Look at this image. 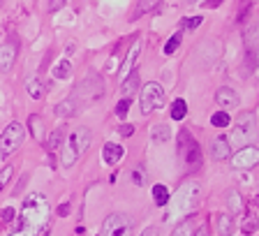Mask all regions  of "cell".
Wrapping results in <instances>:
<instances>
[{
    "instance_id": "obj_1",
    "label": "cell",
    "mask_w": 259,
    "mask_h": 236,
    "mask_svg": "<svg viewBox=\"0 0 259 236\" xmlns=\"http://www.w3.org/2000/svg\"><path fill=\"white\" fill-rule=\"evenodd\" d=\"M47 222H49L47 197L39 192H32L30 197L23 202L19 227H16L10 236H42V231L47 229Z\"/></svg>"
},
{
    "instance_id": "obj_2",
    "label": "cell",
    "mask_w": 259,
    "mask_h": 236,
    "mask_svg": "<svg viewBox=\"0 0 259 236\" xmlns=\"http://www.w3.org/2000/svg\"><path fill=\"white\" fill-rule=\"evenodd\" d=\"M91 139H93V134L88 128H76L74 132L67 137V141H65L63 146V167H72L76 160H79L83 153L88 150V146H91Z\"/></svg>"
},
{
    "instance_id": "obj_3",
    "label": "cell",
    "mask_w": 259,
    "mask_h": 236,
    "mask_svg": "<svg viewBox=\"0 0 259 236\" xmlns=\"http://www.w3.org/2000/svg\"><path fill=\"white\" fill-rule=\"evenodd\" d=\"M104 95V81H102V76H97V74H88L86 79L81 81L79 86L72 91V102H74V107L76 109H81V107H86V104H93V102H97L100 97Z\"/></svg>"
},
{
    "instance_id": "obj_4",
    "label": "cell",
    "mask_w": 259,
    "mask_h": 236,
    "mask_svg": "<svg viewBox=\"0 0 259 236\" xmlns=\"http://www.w3.org/2000/svg\"><path fill=\"white\" fill-rule=\"evenodd\" d=\"M178 153H181V160H183L188 174H194L201 167L199 144H197V139H194L188 130H183V132L178 134Z\"/></svg>"
},
{
    "instance_id": "obj_5",
    "label": "cell",
    "mask_w": 259,
    "mask_h": 236,
    "mask_svg": "<svg viewBox=\"0 0 259 236\" xmlns=\"http://www.w3.org/2000/svg\"><path fill=\"white\" fill-rule=\"evenodd\" d=\"M197 199H199V183H194V181L183 183V185L178 188V192L169 199V202L174 204L171 215H188L190 211L194 209Z\"/></svg>"
},
{
    "instance_id": "obj_6",
    "label": "cell",
    "mask_w": 259,
    "mask_h": 236,
    "mask_svg": "<svg viewBox=\"0 0 259 236\" xmlns=\"http://www.w3.org/2000/svg\"><path fill=\"white\" fill-rule=\"evenodd\" d=\"M23 137H26V130L21 123H10L3 132H0V155H12L19 146L23 144Z\"/></svg>"
},
{
    "instance_id": "obj_7",
    "label": "cell",
    "mask_w": 259,
    "mask_h": 236,
    "mask_svg": "<svg viewBox=\"0 0 259 236\" xmlns=\"http://www.w3.org/2000/svg\"><path fill=\"white\" fill-rule=\"evenodd\" d=\"M132 229H135V222H132L130 215L111 213L107 220H104L100 236H132Z\"/></svg>"
},
{
    "instance_id": "obj_8",
    "label": "cell",
    "mask_w": 259,
    "mask_h": 236,
    "mask_svg": "<svg viewBox=\"0 0 259 236\" xmlns=\"http://www.w3.org/2000/svg\"><path fill=\"white\" fill-rule=\"evenodd\" d=\"M162 104H164V91H162V86L155 84V81L146 84L144 91H141V111L151 113L153 109H160Z\"/></svg>"
},
{
    "instance_id": "obj_9",
    "label": "cell",
    "mask_w": 259,
    "mask_h": 236,
    "mask_svg": "<svg viewBox=\"0 0 259 236\" xmlns=\"http://www.w3.org/2000/svg\"><path fill=\"white\" fill-rule=\"evenodd\" d=\"M254 116L252 113H243L241 118H238V123H236V128H234V134H232V141L234 144H238V146H243V144H248L250 139H254ZM229 141V144H232Z\"/></svg>"
},
{
    "instance_id": "obj_10",
    "label": "cell",
    "mask_w": 259,
    "mask_h": 236,
    "mask_svg": "<svg viewBox=\"0 0 259 236\" xmlns=\"http://www.w3.org/2000/svg\"><path fill=\"white\" fill-rule=\"evenodd\" d=\"M259 165V148L257 146H243L236 155L232 158L234 169H250V167Z\"/></svg>"
},
{
    "instance_id": "obj_11",
    "label": "cell",
    "mask_w": 259,
    "mask_h": 236,
    "mask_svg": "<svg viewBox=\"0 0 259 236\" xmlns=\"http://www.w3.org/2000/svg\"><path fill=\"white\" fill-rule=\"evenodd\" d=\"M210 155L213 160H227L232 158V144L227 141V137H215L213 144H210Z\"/></svg>"
},
{
    "instance_id": "obj_12",
    "label": "cell",
    "mask_w": 259,
    "mask_h": 236,
    "mask_svg": "<svg viewBox=\"0 0 259 236\" xmlns=\"http://www.w3.org/2000/svg\"><path fill=\"white\" fill-rule=\"evenodd\" d=\"M16 44L14 42H5V44H0V70L3 72H7L14 65V60H16Z\"/></svg>"
},
{
    "instance_id": "obj_13",
    "label": "cell",
    "mask_w": 259,
    "mask_h": 236,
    "mask_svg": "<svg viewBox=\"0 0 259 236\" xmlns=\"http://www.w3.org/2000/svg\"><path fill=\"white\" fill-rule=\"evenodd\" d=\"M125 155V150L120 144H116V141H109V144H104V150H102V158L107 165H116V162H120Z\"/></svg>"
},
{
    "instance_id": "obj_14",
    "label": "cell",
    "mask_w": 259,
    "mask_h": 236,
    "mask_svg": "<svg viewBox=\"0 0 259 236\" xmlns=\"http://www.w3.org/2000/svg\"><path fill=\"white\" fill-rule=\"evenodd\" d=\"M215 102L220 104V107H236V104H238V95H236V91H234V88L222 86L220 91L215 93Z\"/></svg>"
},
{
    "instance_id": "obj_15",
    "label": "cell",
    "mask_w": 259,
    "mask_h": 236,
    "mask_svg": "<svg viewBox=\"0 0 259 236\" xmlns=\"http://www.w3.org/2000/svg\"><path fill=\"white\" fill-rule=\"evenodd\" d=\"M26 91L32 100H39V97L44 95V84L37 79V76H28L26 79Z\"/></svg>"
},
{
    "instance_id": "obj_16",
    "label": "cell",
    "mask_w": 259,
    "mask_h": 236,
    "mask_svg": "<svg viewBox=\"0 0 259 236\" xmlns=\"http://www.w3.org/2000/svg\"><path fill=\"white\" fill-rule=\"evenodd\" d=\"M28 128H30V134L35 137V139L44 141V123H42V118H39L37 113H32V116L28 118Z\"/></svg>"
},
{
    "instance_id": "obj_17",
    "label": "cell",
    "mask_w": 259,
    "mask_h": 236,
    "mask_svg": "<svg viewBox=\"0 0 259 236\" xmlns=\"http://www.w3.org/2000/svg\"><path fill=\"white\" fill-rule=\"evenodd\" d=\"M151 139L157 141V144L171 139V130H169V125H153L151 128Z\"/></svg>"
},
{
    "instance_id": "obj_18",
    "label": "cell",
    "mask_w": 259,
    "mask_h": 236,
    "mask_svg": "<svg viewBox=\"0 0 259 236\" xmlns=\"http://www.w3.org/2000/svg\"><path fill=\"white\" fill-rule=\"evenodd\" d=\"M232 229H234L232 213H222L220 218H218V231H220L222 236H232Z\"/></svg>"
},
{
    "instance_id": "obj_19",
    "label": "cell",
    "mask_w": 259,
    "mask_h": 236,
    "mask_svg": "<svg viewBox=\"0 0 259 236\" xmlns=\"http://www.w3.org/2000/svg\"><path fill=\"white\" fill-rule=\"evenodd\" d=\"M137 88H139V74H137V72H130L127 79H125L123 86H120V91H123V95L127 97V95H132Z\"/></svg>"
},
{
    "instance_id": "obj_20",
    "label": "cell",
    "mask_w": 259,
    "mask_h": 236,
    "mask_svg": "<svg viewBox=\"0 0 259 236\" xmlns=\"http://www.w3.org/2000/svg\"><path fill=\"white\" fill-rule=\"evenodd\" d=\"M227 204H229V211H232V213H243V209H245V204H243L241 194H238L236 190L227 192Z\"/></svg>"
},
{
    "instance_id": "obj_21",
    "label": "cell",
    "mask_w": 259,
    "mask_h": 236,
    "mask_svg": "<svg viewBox=\"0 0 259 236\" xmlns=\"http://www.w3.org/2000/svg\"><path fill=\"white\" fill-rule=\"evenodd\" d=\"M54 111H56V116H58V118H70V116H74L79 109L74 107V102H72V100H65V102H60Z\"/></svg>"
},
{
    "instance_id": "obj_22",
    "label": "cell",
    "mask_w": 259,
    "mask_h": 236,
    "mask_svg": "<svg viewBox=\"0 0 259 236\" xmlns=\"http://www.w3.org/2000/svg\"><path fill=\"white\" fill-rule=\"evenodd\" d=\"M153 199H155L157 206H167L171 194H169V190L164 188V185H155V188H153Z\"/></svg>"
},
{
    "instance_id": "obj_23",
    "label": "cell",
    "mask_w": 259,
    "mask_h": 236,
    "mask_svg": "<svg viewBox=\"0 0 259 236\" xmlns=\"http://www.w3.org/2000/svg\"><path fill=\"white\" fill-rule=\"evenodd\" d=\"M185 113H188V104H185V100H174L171 102V118L174 121H183Z\"/></svg>"
},
{
    "instance_id": "obj_24",
    "label": "cell",
    "mask_w": 259,
    "mask_h": 236,
    "mask_svg": "<svg viewBox=\"0 0 259 236\" xmlns=\"http://www.w3.org/2000/svg\"><path fill=\"white\" fill-rule=\"evenodd\" d=\"M162 0H139V7H137V14H135V19H139V16H144V14H148V12H153L157 5H160Z\"/></svg>"
},
{
    "instance_id": "obj_25",
    "label": "cell",
    "mask_w": 259,
    "mask_h": 236,
    "mask_svg": "<svg viewBox=\"0 0 259 236\" xmlns=\"http://www.w3.org/2000/svg\"><path fill=\"white\" fill-rule=\"evenodd\" d=\"M70 74H72V63H70V60H60V63L54 67V76H56V79H67Z\"/></svg>"
},
{
    "instance_id": "obj_26",
    "label": "cell",
    "mask_w": 259,
    "mask_h": 236,
    "mask_svg": "<svg viewBox=\"0 0 259 236\" xmlns=\"http://www.w3.org/2000/svg\"><path fill=\"white\" fill-rule=\"evenodd\" d=\"M194 229H197V227H194L192 218H185V220L176 227V231H174V236H192V234H194Z\"/></svg>"
},
{
    "instance_id": "obj_27",
    "label": "cell",
    "mask_w": 259,
    "mask_h": 236,
    "mask_svg": "<svg viewBox=\"0 0 259 236\" xmlns=\"http://www.w3.org/2000/svg\"><path fill=\"white\" fill-rule=\"evenodd\" d=\"M181 40H183V30H178L176 35H174V37H169V40H167V44H164V54L171 56L174 51H176V49L181 47Z\"/></svg>"
},
{
    "instance_id": "obj_28",
    "label": "cell",
    "mask_w": 259,
    "mask_h": 236,
    "mask_svg": "<svg viewBox=\"0 0 259 236\" xmlns=\"http://www.w3.org/2000/svg\"><path fill=\"white\" fill-rule=\"evenodd\" d=\"M210 123L215 125V128H227V125L232 123V118H229V113L227 111H218V113H213Z\"/></svg>"
},
{
    "instance_id": "obj_29",
    "label": "cell",
    "mask_w": 259,
    "mask_h": 236,
    "mask_svg": "<svg viewBox=\"0 0 259 236\" xmlns=\"http://www.w3.org/2000/svg\"><path fill=\"white\" fill-rule=\"evenodd\" d=\"M60 144H63V130H56V132L51 134V139L47 141L49 153H54V150H58V148H60Z\"/></svg>"
},
{
    "instance_id": "obj_30",
    "label": "cell",
    "mask_w": 259,
    "mask_h": 236,
    "mask_svg": "<svg viewBox=\"0 0 259 236\" xmlns=\"http://www.w3.org/2000/svg\"><path fill=\"white\" fill-rule=\"evenodd\" d=\"M12 174H14L12 165H7L5 169H0V192H3V190H5V185L12 181Z\"/></svg>"
},
{
    "instance_id": "obj_31",
    "label": "cell",
    "mask_w": 259,
    "mask_h": 236,
    "mask_svg": "<svg viewBox=\"0 0 259 236\" xmlns=\"http://www.w3.org/2000/svg\"><path fill=\"white\" fill-rule=\"evenodd\" d=\"M201 21H204L201 16H194V19H183V21H181V30H194L197 26H201Z\"/></svg>"
},
{
    "instance_id": "obj_32",
    "label": "cell",
    "mask_w": 259,
    "mask_h": 236,
    "mask_svg": "<svg viewBox=\"0 0 259 236\" xmlns=\"http://www.w3.org/2000/svg\"><path fill=\"white\" fill-rule=\"evenodd\" d=\"M132 181H135L137 185H144V183H146V172H144V167H137L135 172H132Z\"/></svg>"
},
{
    "instance_id": "obj_33",
    "label": "cell",
    "mask_w": 259,
    "mask_h": 236,
    "mask_svg": "<svg viewBox=\"0 0 259 236\" xmlns=\"http://www.w3.org/2000/svg\"><path fill=\"white\" fill-rule=\"evenodd\" d=\"M127 109H130V100H127V97H123V100L118 102V107H116V113H118V118L127 116Z\"/></svg>"
},
{
    "instance_id": "obj_34",
    "label": "cell",
    "mask_w": 259,
    "mask_h": 236,
    "mask_svg": "<svg viewBox=\"0 0 259 236\" xmlns=\"http://www.w3.org/2000/svg\"><path fill=\"white\" fill-rule=\"evenodd\" d=\"M65 7V0H47V10L49 12H58Z\"/></svg>"
},
{
    "instance_id": "obj_35",
    "label": "cell",
    "mask_w": 259,
    "mask_h": 236,
    "mask_svg": "<svg viewBox=\"0 0 259 236\" xmlns=\"http://www.w3.org/2000/svg\"><path fill=\"white\" fill-rule=\"evenodd\" d=\"M137 56H139V42H137V44H135V49L130 51V56H127V60H125V65H127V67H132V63H135Z\"/></svg>"
},
{
    "instance_id": "obj_36",
    "label": "cell",
    "mask_w": 259,
    "mask_h": 236,
    "mask_svg": "<svg viewBox=\"0 0 259 236\" xmlns=\"http://www.w3.org/2000/svg\"><path fill=\"white\" fill-rule=\"evenodd\" d=\"M12 220H14V209L7 206V209L3 211V222H12Z\"/></svg>"
},
{
    "instance_id": "obj_37",
    "label": "cell",
    "mask_w": 259,
    "mask_h": 236,
    "mask_svg": "<svg viewBox=\"0 0 259 236\" xmlns=\"http://www.w3.org/2000/svg\"><path fill=\"white\" fill-rule=\"evenodd\" d=\"M58 215H63V218H65V215H70V204H67V202L58 206Z\"/></svg>"
},
{
    "instance_id": "obj_38",
    "label": "cell",
    "mask_w": 259,
    "mask_h": 236,
    "mask_svg": "<svg viewBox=\"0 0 259 236\" xmlns=\"http://www.w3.org/2000/svg\"><path fill=\"white\" fill-rule=\"evenodd\" d=\"M120 134H123V137H130V134H135V128H132V125H123V128H120Z\"/></svg>"
},
{
    "instance_id": "obj_39",
    "label": "cell",
    "mask_w": 259,
    "mask_h": 236,
    "mask_svg": "<svg viewBox=\"0 0 259 236\" xmlns=\"http://www.w3.org/2000/svg\"><path fill=\"white\" fill-rule=\"evenodd\" d=\"M141 236H160V231H157L155 227H148V229L141 231Z\"/></svg>"
},
{
    "instance_id": "obj_40",
    "label": "cell",
    "mask_w": 259,
    "mask_h": 236,
    "mask_svg": "<svg viewBox=\"0 0 259 236\" xmlns=\"http://www.w3.org/2000/svg\"><path fill=\"white\" fill-rule=\"evenodd\" d=\"M220 3H222V0H206V5H208L210 10H215V7L220 5Z\"/></svg>"
},
{
    "instance_id": "obj_41",
    "label": "cell",
    "mask_w": 259,
    "mask_h": 236,
    "mask_svg": "<svg viewBox=\"0 0 259 236\" xmlns=\"http://www.w3.org/2000/svg\"><path fill=\"white\" fill-rule=\"evenodd\" d=\"M192 236H206V229H204V227H199V229H194Z\"/></svg>"
},
{
    "instance_id": "obj_42",
    "label": "cell",
    "mask_w": 259,
    "mask_h": 236,
    "mask_svg": "<svg viewBox=\"0 0 259 236\" xmlns=\"http://www.w3.org/2000/svg\"><path fill=\"white\" fill-rule=\"evenodd\" d=\"M254 58H257V65H259V51H257V56H254Z\"/></svg>"
},
{
    "instance_id": "obj_43",
    "label": "cell",
    "mask_w": 259,
    "mask_h": 236,
    "mask_svg": "<svg viewBox=\"0 0 259 236\" xmlns=\"http://www.w3.org/2000/svg\"><path fill=\"white\" fill-rule=\"evenodd\" d=\"M188 3H197V0H188Z\"/></svg>"
},
{
    "instance_id": "obj_44",
    "label": "cell",
    "mask_w": 259,
    "mask_h": 236,
    "mask_svg": "<svg viewBox=\"0 0 259 236\" xmlns=\"http://www.w3.org/2000/svg\"><path fill=\"white\" fill-rule=\"evenodd\" d=\"M243 236H248V234H243Z\"/></svg>"
}]
</instances>
